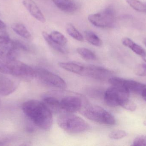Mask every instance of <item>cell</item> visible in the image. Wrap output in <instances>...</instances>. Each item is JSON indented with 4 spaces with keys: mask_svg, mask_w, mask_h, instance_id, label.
Segmentation results:
<instances>
[{
    "mask_svg": "<svg viewBox=\"0 0 146 146\" xmlns=\"http://www.w3.org/2000/svg\"><path fill=\"white\" fill-rule=\"evenodd\" d=\"M24 114L36 126L44 130H49L53 123V116L49 108L37 100L25 102L22 106Z\"/></svg>",
    "mask_w": 146,
    "mask_h": 146,
    "instance_id": "cell-1",
    "label": "cell"
},
{
    "mask_svg": "<svg viewBox=\"0 0 146 146\" xmlns=\"http://www.w3.org/2000/svg\"><path fill=\"white\" fill-rule=\"evenodd\" d=\"M25 45L19 41H14L5 32L0 33V59L5 62L17 59L20 51H27Z\"/></svg>",
    "mask_w": 146,
    "mask_h": 146,
    "instance_id": "cell-2",
    "label": "cell"
},
{
    "mask_svg": "<svg viewBox=\"0 0 146 146\" xmlns=\"http://www.w3.org/2000/svg\"><path fill=\"white\" fill-rule=\"evenodd\" d=\"M57 123L61 128L70 133H80L90 129L89 124L85 120L72 113L65 112L60 115Z\"/></svg>",
    "mask_w": 146,
    "mask_h": 146,
    "instance_id": "cell-3",
    "label": "cell"
},
{
    "mask_svg": "<svg viewBox=\"0 0 146 146\" xmlns=\"http://www.w3.org/2000/svg\"><path fill=\"white\" fill-rule=\"evenodd\" d=\"M82 114L87 119L100 124L113 125L115 123L113 115L98 105H88L85 107L82 111Z\"/></svg>",
    "mask_w": 146,
    "mask_h": 146,
    "instance_id": "cell-4",
    "label": "cell"
},
{
    "mask_svg": "<svg viewBox=\"0 0 146 146\" xmlns=\"http://www.w3.org/2000/svg\"><path fill=\"white\" fill-rule=\"evenodd\" d=\"M88 19L90 22L97 27L110 28L115 25V13L112 7H108L97 13L90 15Z\"/></svg>",
    "mask_w": 146,
    "mask_h": 146,
    "instance_id": "cell-5",
    "label": "cell"
},
{
    "mask_svg": "<svg viewBox=\"0 0 146 146\" xmlns=\"http://www.w3.org/2000/svg\"><path fill=\"white\" fill-rule=\"evenodd\" d=\"M7 63L9 75L27 80L36 78L35 69L17 59L6 62Z\"/></svg>",
    "mask_w": 146,
    "mask_h": 146,
    "instance_id": "cell-6",
    "label": "cell"
},
{
    "mask_svg": "<svg viewBox=\"0 0 146 146\" xmlns=\"http://www.w3.org/2000/svg\"><path fill=\"white\" fill-rule=\"evenodd\" d=\"M36 78L41 82L49 86L63 89L66 87V83L59 75L43 68L35 69Z\"/></svg>",
    "mask_w": 146,
    "mask_h": 146,
    "instance_id": "cell-7",
    "label": "cell"
},
{
    "mask_svg": "<svg viewBox=\"0 0 146 146\" xmlns=\"http://www.w3.org/2000/svg\"><path fill=\"white\" fill-rule=\"evenodd\" d=\"M129 92L126 89L111 86L105 92L104 99L108 106L115 107L120 106L123 101L129 98Z\"/></svg>",
    "mask_w": 146,
    "mask_h": 146,
    "instance_id": "cell-8",
    "label": "cell"
},
{
    "mask_svg": "<svg viewBox=\"0 0 146 146\" xmlns=\"http://www.w3.org/2000/svg\"><path fill=\"white\" fill-rule=\"evenodd\" d=\"M108 81L112 86L123 88L129 93L141 94L146 87V85L140 82L119 77H111L108 79Z\"/></svg>",
    "mask_w": 146,
    "mask_h": 146,
    "instance_id": "cell-9",
    "label": "cell"
},
{
    "mask_svg": "<svg viewBox=\"0 0 146 146\" xmlns=\"http://www.w3.org/2000/svg\"><path fill=\"white\" fill-rule=\"evenodd\" d=\"M58 99L59 109L65 112L73 113L79 111L82 109L83 102L81 98L78 96L68 95L64 96L61 99Z\"/></svg>",
    "mask_w": 146,
    "mask_h": 146,
    "instance_id": "cell-10",
    "label": "cell"
},
{
    "mask_svg": "<svg viewBox=\"0 0 146 146\" xmlns=\"http://www.w3.org/2000/svg\"><path fill=\"white\" fill-rule=\"evenodd\" d=\"M61 68L82 76H87L88 65L77 62H61L58 63Z\"/></svg>",
    "mask_w": 146,
    "mask_h": 146,
    "instance_id": "cell-11",
    "label": "cell"
},
{
    "mask_svg": "<svg viewBox=\"0 0 146 146\" xmlns=\"http://www.w3.org/2000/svg\"><path fill=\"white\" fill-rule=\"evenodd\" d=\"M113 72L107 69L94 65H88L87 76L98 80H105L111 78Z\"/></svg>",
    "mask_w": 146,
    "mask_h": 146,
    "instance_id": "cell-12",
    "label": "cell"
},
{
    "mask_svg": "<svg viewBox=\"0 0 146 146\" xmlns=\"http://www.w3.org/2000/svg\"><path fill=\"white\" fill-rule=\"evenodd\" d=\"M17 84L11 78L0 74V94L6 96L11 94L17 88Z\"/></svg>",
    "mask_w": 146,
    "mask_h": 146,
    "instance_id": "cell-13",
    "label": "cell"
},
{
    "mask_svg": "<svg viewBox=\"0 0 146 146\" xmlns=\"http://www.w3.org/2000/svg\"><path fill=\"white\" fill-rule=\"evenodd\" d=\"M23 4L35 19L42 23L45 22L44 15L33 0H24Z\"/></svg>",
    "mask_w": 146,
    "mask_h": 146,
    "instance_id": "cell-14",
    "label": "cell"
},
{
    "mask_svg": "<svg viewBox=\"0 0 146 146\" xmlns=\"http://www.w3.org/2000/svg\"><path fill=\"white\" fill-rule=\"evenodd\" d=\"M55 5L63 12L71 13L76 11L78 8L75 3L71 0H51Z\"/></svg>",
    "mask_w": 146,
    "mask_h": 146,
    "instance_id": "cell-15",
    "label": "cell"
},
{
    "mask_svg": "<svg viewBox=\"0 0 146 146\" xmlns=\"http://www.w3.org/2000/svg\"><path fill=\"white\" fill-rule=\"evenodd\" d=\"M122 43L124 46L132 50L137 55L142 57L146 56V52L145 49L139 45L135 43L130 39L127 37L124 38L122 40Z\"/></svg>",
    "mask_w": 146,
    "mask_h": 146,
    "instance_id": "cell-16",
    "label": "cell"
},
{
    "mask_svg": "<svg viewBox=\"0 0 146 146\" xmlns=\"http://www.w3.org/2000/svg\"><path fill=\"white\" fill-rule=\"evenodd\" d=\"M42 36L47 43L52 49L62 54H66L67 53V49L65 47V46L60 45L54 41L51 38L48 33H47L46 32L43 31L42 32Z\"/></svg>",
    "mask_w": 146,
    "mask_h": 146,
    "instance_id": "cell-17",
    "label": "cell"
},
{
    "mask_svg": "<svg viewBox=\"0 0 146 146\" xmlns=\"http://www.w3.org/2000/svg\"><path fill=\"white\" fill-rule=\"evenodd\" d=\"M12 28L15 32L22 37L30 39L31 37V33L23 24L19 23H14L12 25Z\"/></svg>",
    "mask_w": 146,
    "mask_h": 146,
    "instance_id": "cell-18",
    "label": "cell"
},
{
    "mask_svg": "<svg viewBox=\"0 0 146 146\" xmlns=\"http://www.w3.org/2000/svg\"><path fill=\"white\" fill-rule=\"evenodd\" d=\"M85 35L86 40L91 44L97 47L102 45L103 43L102 40L93 32L90 31H85Z\"/></svg>",
    "mask_w": 146,
    "mask_h": 146,
    "instance_id": "cell-19",
    "label": "cell"
},
{
    "mask_svg": "<svg viewBox=\"0 0 146 146\" xmlns=\"http://www.w3.org/2000/svg\"><path fill=\"white\" fill-rule=\"evenodd\" d=\"M66 31L68 35L73 38L80 42L84 41V38L81 33L72 24L68 23L66 25Z\"/></svg>",
    "mask_w": 146,
    "mask_h": 146,
    "instance_id": "cell-20",
    "label": "cell"
},
{
    "mask_svg": "<svg viewBox=\"0 0 146 146\" xmlns=\"http://www.w3.org/2000/svg\"><path fill=\"white\" fill-rule=\"evenodd\" d=\"M76 51L82 58L87 61H94L97 59L96 55L86 48H78Z\"/></svg>",
    "mask_w": 146,
    "mask_h": 146,
    "instance_id": "cell-21",
    "label": "cell"
},
{
    "mask_svg": "<svg viewBox=\"0 0 146 146\" xmlns=\"http://www.w3.org/2000/svg\"><path fill=\"white\" fill-rule=\"evenodd\" d=\"M126 1L132 8L136 11L146 13V3L139 0H126Z\"/></svg>",
    "mask_w": 146,
    "mask_h": 146,
    "instance_id": "cell-22",
    "label": "cell"
},
{
    "mask_svg": "<svg viewBox=\"0 0 146 146\" xmlns=\"http://www.w3.org/2000/svg\"><path fill=\"white\" fill-rule=\"evenodd\" d=\"M43 103L48 107H50L55 110L59 109V101L56 97L53 96H47L43 98Z\"/></svg>",
    "mask_w": 146,
    "mask_h": 146,
    "instance_id": "cell-23",
    "label": "cell"
},
{
    "mask_svg": "<svg viewBox=\"0 0 146 146\" xmlns=\"http://www.w3.org/2000/svg\"><path fill=\"white\" fill-rule=\"evenodd\" d=\"M51 38L60 45L65 46L68 42L66 38L60 32L53 31L49 34Z\"/></svg>",
    "mask_w": 146,
    "mask_h": 146,
    "instance_id": "cell-24",
    "label": "cell"
},
{
    "mask_svg": "<svg viewBox=\"0 0 146 146\" xmlns=\"http://www.w3.org/2000/svg\"><path fill=\"white\" fill-rule=\"evenodd\" d=\"M120 106L123 109L131 111H135L137 108L136 104L133 101L129 100V98L123 101Z\"/></svg>",
    "mask_w": 146,
    "mask_h": 146,
    "instance_id": "cell-25",
    "label": "cell"
},
{
    "mask_svg": "<svg viewBox=\"0 0 146 146\" xmlns=\"http://www.w3.org/2000/svg\"><path fill=\"white\" fill-rule=\"evenodd\" d=\"M135 75L139 76H146V60L137 66L134 70Z\"/></svg>",
    "mask_w": 146,
    "mask_h": 146,
    "instance_id": "cell-26",
    "label": "cell"
},
{
    "mask_svg": "<svg viewBox=\"0 0 146 146\" xmlns=\"http://www.w3.org/2000/svg\"><path fill=\"white\" fill-rule=\"evenodd\" d=\"M127 135V133L124 130H115L111 132L109 137L112 139L118 140L123 139Z\"/></svg>",
    "mask_w": 146,
    "mask_h": 146,
    "instance_id": "cell-27",
    "label": "cell"
},
{
    "mask_svg": "<svg viewBox=\"0 0 146 146\" xmlns=\"http://www.w3.org/2000/svg\"><path fill=\"white\" fill-rule=\"evenodd\" d=\"M133 146H146V135H141L135 138Z\"/></svg>",
    "mask_w": 146,
    "mask_h": 146,
    "instance_id": "cell-28",
    "label": "cell"
},
{
    "mask_svg": "<svg viewBox=\"0 0 146 146\" xmlns=\"http://www.w3.org/2000/svg\"><path fill=\"white\" fill-rule=\"evenodd\" d=\"M0 73L4 74L9 75L7 64L6 62L0 59Z\"/></svg>",
    "mask_w": 146,
    "mask_h": 146,
    "instance_id": "cell-29",
    "label": "cell"
},
{
    "mask_svg": "<svg viewBox=\"0 0 146 146\" xmlns=\"http://www.w3.org/2000/svg\"><path fill=\"white\" fill-rule=\"evenodd\" d=\"M6 27V24L0 19V30H3Z\"/></svg>",
    "mask_w": 146,
    "mask_h": 146,
    "instance_id": "cell-30",
    "label": "cell"
},
{
    "mask_svg": "<svg viewBox=\"0 0 146 146\" xmlns=\"http://www.w3.org/2000/svg\"><path fill=\"white\" fill-rule=\"evenodd\" d=\"M141 94L142 95L143 99L146 101V87L144 89V91H143Z\"/></svg>",
    "mask_w": 146,
    "mask_h": 146,
    "instance_id": "cell-31",
    "label": "cell"
},
{
    "mask_svg": "<svg viewBox=\"0 0 146 146\" xmlns=\"http://www.w3.org/2000/svg\"><path fill=\"white\" fill-rule=\"evenodd\" d=\"M144 42V44H145V46L146 47V38L144 39V42Z\"/></svg>",
    "mask_w": 146,
    "mask_h": 146,
    "instance_id": "cell-32",
    "label": "cell"
},
{
    "mask_svg": "<svg viewBox=\"0 0 146 146\" xmlns=\"http://www.w3.org/2000/svg\"><path fill=\"white\" fill-rule=\"evenodd\" d=\"M144 124L145 126H146V121L144 122Z\"/></svg>",
    "mask_w": 146,
    "mask_h": 146,
    "instance_id": "cell-33",
    "label": "cell"
},
{
    "mask_svg": "<svg viewBox=\"0 0 146 146\" xmlns=\"http://www.w3.org/2000/svg\"><path fill=\"white\" fill-rule=\"evenodd\" d=\"M1 99H0V106H1Z\"/></svg>",
    "mask_w": 146,
    "mask_h": 146,
    "instance_id": "cell-34",
    "label": "cell"
}]
</instances>
